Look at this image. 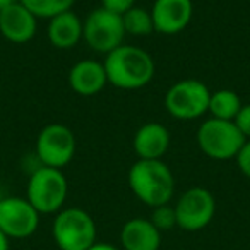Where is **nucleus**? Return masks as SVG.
Returning a JSON list of instances; mask_svg holds the SVG:
<instances>
[{
	"label": "nucleus",
	"instance_id": "dca6fc26",
	"mask_svg": "<svg viewBox=\"0 0 250 250\" xmlns=\"http://www.w3.org/2000/svg\"><path fill=\"white\" fill-rule=\"evenodd\" d=\"M83 21L74 11H67L48 21L46 36L52 46L59 50L74 48L83 40Z\"/></svg>",
	"mask_w": 250,
	"mask_h": 250
},
{
	"label": "nucleus",
	"instance_id": "39448f33",
	"mask_svg": "<svg viewBox=\"0 0 250 250\" xmlns=\"http://www.w3.org/2000/svg\"><path fill=\"white\" fill-rule=\"evenodd\" d=\"M245 137L236 129L235 122L209 117L197 129V146L211 160L226 161L236 158Z\"/></svg>",
	"mask_w": 250,
	"mask_h": 250
},
{
	"label": "nucleus",
	"instance_id": "a878e982",
	"mask_svg": "<svg viewBox=\"0 0 250 250\" xmlns=\"http://www.w3.org/2000/svg\"><path fill=\"white\" fill-rule=\"evenodd\" d=\"M18 2H21V0H0V12L12 7V5H16Z\"/></svg>",
	"mask_w": 250,
	"mask_h": 250
},
{
	"label": "nucleus",
	"instance_id": "9d476101",
	"mask_svg": "<svg viewBox=\"0 0 250 250\" xmlns=\"http://www.w3.org/2000/svg\"><path fill=\"white\" fill-rule=\"evenodd\" d=\"M40 225V212L26 197L0 199V229L9 238H28Z\"/></svg>",
	"mask_w": 250,
	"mask_h": 250
},
{
	"label": "nucleus",
	"instance_id": "9b49d317",
	"mask_svg": "<svg viewBox=\"0 0 250 250\" xmlns=\"http://www.w3.org/2000/svg\"><path fill=\"white\" fill-rule=\"evenodd\" d=\"M154 31L161 35H178L182 33L194 18L192 0H154L153 9Z\"/></svg>",
	"mask_w": 250,
	"mask_h": 250
},
{
	"label": "nucleus",
	"instance_id": "1a4fd4ad",
	"mask_svg": "<svg viewBox=\"0 0 250 250\" xmlns=\"http://www.w3.org/2000/svg\"><path fill=\"white\" fill-rule=\"evenodd\" d=\"M173 208L177 214V226L185 231H199L214 218L216 201L208 188L192 187L180 195Z\"/></svg>",
	"mask_w": 250,
	"mask_h": 250
},
{
	"label": "nucleus",
	"instance_id": "6e6552de",
	"mask_svg": "<svg viewBox=\"0 0 250 250\" xmlns=\"http://www.w3.org/2000/svg\"><path fill=\"white\" fill-rule=\"evenodd\" d=\"M76 136L63 124L45 125L40 130L35 144L36 158L40 163L43 167L59 168V170H62L72 161L74 154H76Z\"/></svg>",
	"mask_w": 250,
	"mask_h": 250
},
{
	"label": "nucleus",
	"instance_id": "b1692460",
	"mask_svg": "<svg viewBox=\"0 0 250 250\" xmlns=\"http://www.w3.org/2000/svg\"><path fill=\"white\" fill-rule=\"evenodd\" d=\"M87 250H120V249H117V247L110 245V243L96 242V243H94L93 247H91V249H87Z\"/></svg>",
	"mask_w": 250,
	"mask_h": 250
},
{
	"label": "nucleus",
	"instance_id": "412c9836",
	"mask_svg": "<svg viewBox=\"0 0 250 250\" xmlns=\"http://www.w3.org/2000/svg\"><path fill=\"white\" fill-rule=\"evenodd\" d=\"M233 122H235L236 129L242 132V136L245 139H250V103L242 104L238 115H236Z\"/></svg>",
	"mask_w": 250,
	"mask_h": 250
},
{
	"label": "nucleus",
	"instance_id": "7ed1b4c3",
	"mask_svg": "<svg viewBox=\"0 0 250 250\" xmlns=\"http://www.w3.org/2000/svg\"><path fill=\"white\" fill-rule=\"evenodd\" d=\"M69 194V184L62 170L40 167L29 175L26 199L40 214H53L62 211Z\"/></svg>",
	"mask_w": 250,
	"mask_h": 250
},
{
	"label": "nucleus",
	"instance_id": "5701e85b",
	"mask_svg": "<svg viewBox=\"0 0 250 250\" xmlns=\"http://www.w3.org/2000/svg\"><path fill=\"white\" fill-rule=\"evenodd\" d=\"M235 160H236V165H238L240 171L250 180V139H247L245 143H243L242 149L238 151Z\"/></svg>",
	"mask_w": 250,
	"mask_h": 250
},
{
	"label": "nucleus",
	"instance_id": "a211bd4d",
	"mask_svg": "<svg viewBox=\"0 0 250 250\" xmlns=\"http://www.w3.org/2000/svg\"><path fill=\"white\" fill-rule=\"evenodd\" d=\"M122 22H124L125 35L147 36L154 31L151 11H147L144 7H137V5L122 16Z\"/></svg>",
	"mask_w": 250,
	"mask_h": 250
},
{
	"label": "nucleus",
	"instance_id": "f03ea898",
	"mask_svg": "<svg viewBox=\"0 0 250 250\" xmlns=\"http://www.w3.org/2000/svg\"><path fill=\"white\" fill-rule=\"evenodd\" d=\"M129 187L141 202L153 209L170 204L175 178L163 160H137L129 170Z\"/></svg>",
	"mask_w": 250,
	"mask_h": 250
},
{
	"label": "nucleus",
	"instance_id": "2eb2a0df",
	"mask_svg": "<svg viewBox=\"0 0 250 250\" xmlns=\"http://www.w3.org/2000/svg\"><path fill=\"white\" fill-rule=\"evenodd\" d=\"M124 250H160L161 231L146 218H132L120 229Z\"/></svg>",
	"mask_w": 250,
	"mask_h": 250
},
{
	"label": "nucleus",
	"instance_id": "4be33fe9",
	"mask_svg": "<svg viewBox=\"0 0 250 250\" xmlns=\"http://www.w3.org/2000/svg\"><path fill=\"white\" fill-rule=\"evenodd\" d=\"M101 7L113 14L124 16L127 11L136 7V0H101Z\"/></svg>",
	"mask_w": 250,
	"mask_h": 250
},
{
	"label": "nucleus",
	"instance_id": "aec40b11",
	"mask_svg": "<svg viewBox=\"0 0 250 250\" xmlns=\"http://www.w3.org/2000/svg\"><path fill=\"white\" fill-rule=\"evenodd\" d=\"M149 221L156 226L160 231H170L177 226V214H175V208L170 204H163L153 208Z\"/></svg>",
	"mask_w": 250,
	"mask_h": 250
},
{
	"label": "nucleus",
	"instance_id": "423d86ee",
	"mask_svg": "<svg viewBox=\"0 0 250 250\" xmlns=\"http://www.w3.org/2000/svg\"><path fill=\"white\" fill-rule=\"evenodd\" d=\"M211 89L199 79H182L165 94V108L177 120H195L208 113Z\"/></svg>",
	"mask_w": 250,
	"mask_h": 250
},
{
	"label": "nucleus",
	"instance_id": "4468645a",
	"mask_svg": "<svg viewBox=\"0 0 250 250\" xmlns=\"http://www.w3.org/2000/svg\"><path fill=\"white\" fill-rule=\"evenodd\" d=\"M132 149L137 160H161L170 149V130L160 122H147L136 130Z\"/></svg>",
	"mask_w": 250,
	"mask_h": 250
},
{
	"label": "nucleus",
	"instance_id": "ddd939ff",
	"mask_svg": "<svg viewBox=\"0 0 250 250\" xmlns=\"http://www.w3.org/2000/svg\"><path fill=\"white\" fill-rule=\"evenodd\" d=\"M69 86L79 96H94L101 93L108 84L104 63L93 59H84L76 62L69 70Z\"/></svg>",
	"mask_w": 250,
	"mask_h": 250
},
{
	"label": "nucleus",
	"instance_id": "6ab92c4d",
	"mask_svg": "<svg viewBox=\"0 0 250 250\" xmlns=\"http://www.w3.org/2000/svg\"><path fill=\"white\" fill-rule=\"evenodd\" d=\"M21 4L36 19H52L67 11H72L76 0H21Z\"/></svg>",
	"mask_w": 250,
	"mask_h": 250
},
{
	"label": "nucleus",
	"instance_id": "f8f14e48",
	"mask_svg": "<svg viewBox=\"0 0 250 250\" xmlns=\"http://www.w3.org/2000/svg\"><path fill=\"white\" fill-rule=\"evenodd\" d=\"M36 29H38V19L21 2L0 12V35L9 43L14 45L29 43L35 38Z\"/></svg>",
	"mask_w": 250,
	"mask_h": 250
},
{
	"label": "nucleus",
	"instance_id": "393cba45",
	"mask_svg": "<svg viewBox=\"0 0 250 250\" xmlns=\"http://www.w3.org/2000/svg\"><path fill=\"white\" fill-rule=\"evenodd\" d=\"M0 250H9V236L0 229Z\"/></svg>",
	"mask_w": 250,
	"mask_h": 250
},
{
	"label": "nucleus",
	"instance_id": "20e7f679",
	"mask_svg": "<svg viewBox=\"0 0 250 250\" xmlns=\"http://www.w3.org/2000/svg\"><path fill=\"white\" fill-rule=\"evenodd\" d=\"M52 235L60 250H87L96 243L98 229L93 216L81 208L57 212Z\"/></svg>",
	"mask_w": 250,
	"mask_h": 250
},
{
	"label": "nucleus",
	"instance_id": "f3484780",
	"mask_svg": "<svg viewBox=\"0 0 250 250\" xmlns=\"http://www.w3.org/2000/svg\"><path fill=\"white\" fill-rule=\"evenodd\" d=\"M242 100L233 89H218L211 91L208 111L212 118L233 122L242 108Z\"/></svg>",
	"mask_w": 250,
	"mask_h": 250
},
{
	"label": "nucleus",
	"instance_id": "f257e3e1",
	"mask_svg": "<svg viewBox=\"0 0 250 250\" xmlns=\"http://www.w3.org/2000/svg\"><path fill=\"white\" fill-rule=\"evenodd\" d=\"M108 84L117 89H143L153 81L156 65L149 53L136 45H122L104 59Z\"/></svg>",
	"mask_w": 250,
	"mask_h": 250
},
{
	"label": "nucleus",
	"instance_id": "0eeeda50",
	"mask_svg": "<svg viewBox=\"0 0 250 250\" xmlns=\"http://www.w3.org/2000/svg\"><path fill=\"white\" fill-rule=\"evenodd\" d=\"M83 24V40L93 52L108 55L124 45L125 28L122 22V16L98 7L87 14Z\"/></svg>",
	"mask_w": 250,
	"mask_h": 250
}]
</instances>
